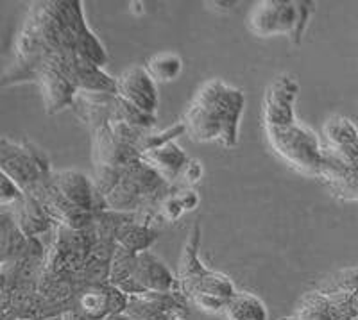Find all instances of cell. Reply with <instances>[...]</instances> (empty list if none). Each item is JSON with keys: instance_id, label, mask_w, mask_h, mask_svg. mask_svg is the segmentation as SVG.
I'll return each mask as SVG.
<instances>
[{"instance_id": "6da1fadb", "label": "cell", "mask_w": 358, "mask_h": 320, "mask_svg": "<svg viewBox=\"0 0 358 320\" xmlns=\"http://www.w3.org/2000/svg\"><path fill=\"white\" fill-rule=\"evenodd\" d=\"M244 111V94L219 79L204 82L185 115L183 129L194 142H217L235 147L238 122Z\"/></svg>"}, {"instance_id": "7a4b0ae2", "label": "cell", "mask_w": 358, "mask_h": 320, "mask_svg": "<svg viewBox=\"0 0 358 320\" xmlns=\"http://www.w3.org/2000/svg\"><path fill=\"white\" fill-rule=\"evenodd\" d=\"M312 9V2L265 0L252 8L249 15V29L262 38L273 36V34H287L297 43L308 24Z\"/></svg>"}, {"instance_id": "3957f363", "label": "cell", "mask_w": 358, "mask_h": 320, "mask_svg": "<svg viewBox=\"0 0 358 320\" xmlns=\"http://www.w3.org/2000/svg\"><path fill=\"white\" fill-rule=\"evenodd\" d=\"M271 142L274 143L276 150L287 161L301 168H317L321 166V154L317 150V140L308 131L301 127L287 126L280 129H268Z\"/></svg>"}, {"instance_id": "277c9868", "label": "cell", "mask_w": 358, "mask_h": 320, "mask_svg": "<svg viewBox=\"0 0 358 320\" xmlns=\"http://www.w3.org/2000/svg\"><path fill=\"white\" fill-rule=\"evenodd\" d=\"M115 85L122 101L147 115L155 113L158 106V94H156L155 79L145 68L131 66L115 81Z\"/></svg>"}, {"instance_id": "5b68a950", "label": "cell", "mask_w": 358, "mask_h": 320, "mask_svg": "<svg viewBox=\"0 0 358 320\" xmlns=\"http://www.w3.org/2000/svg\"><path fill=\"white\" fill-rule=\"evenodd\" d=\"M297 81L290 75H281L271 85L265 97V120L268 129L292 126L294 101L297 95Z\"/></svg>"}, {"instance_id": "8992f818", "label": "cell", "mask_w": 358, "mask_h": 320, "mask_svg": "<svg viewBox=\"0 0 358 320\" xmlns=\"http://www.w3.org/2000/svg\"><path fill=\"white\" fill-rule=\"evenodd\" d=\"M56 190L63 199L76 210L92 211L94 208L95 191L88 179L79 172H59L56 175Z\"/></svg>"}, {"instance_id": "52a82bcc", "label": "cell", "mask_w": 358, "mask_h": 320, "mask_svg": "<svg viewBox=\"0 0 358 320\" xmlns=\"http://www.w3.org/2000/svg\"><path fill=\"white\" fill-rule=\"evenodd\" d=\"M143 159L155 165L163 175H172V177L183 174L185 166L188 165V158L174 143H167V145H159L156 149H151L149 154H143Z\"/></svg>"}, {"instance_id": "ba28073f", "label": "cell", "mask_w": 358, "mask_h": 320, "mask_svg": "<svg viewBox=\"0 0 358 320\" xmlns=\"http://www.w3.org/2000/svg\"><path fill=\"white\" fill-rule=\"evenodd\" d=\"M145 70L155 82H171L183 72V59L174 52H162L147 61Z\"/></svg>"}, {"instance_id": "9c48e42d", "label": "cell", "mask_w": 358, "mask_h": 320, "mask_svg": "<svg viewBox=\"0 0 358 320\" xmlns=\"http://www.w3.org/2000/svg\"><path fill=\"white\" fill-rule=\"evenodd\" d=\"M226 315L229 320H265L264 304L249 293L229 297L226 304Z\"/></svg>"}, {"instance_id": "30bf717a", "label": "cell", "mask_w": 358, "mask_h": 320, "mask_svg": "<svg viewBox=\"0 0 358 320\" xmlns=\"http://www.w3.org/2000/svg\"><path fill=\"white\" fill-rule=\"evenodd\" d=\"M24 197L18 187L15 184L11 177H8L6 174H2V204H8V203H15V201H20Z\"/></svg>"}, {"instance_id": "8fae6325", "label": "cell", "mask_w": 358, "mask_h": 320, "mask_svg": "<svg viewBox=\"0 0 358 320\" xmlns=\"http://www.w3.org/2000/svg\"><path fill=\"white\" fill-rule=\"evenodd\" d=\"M201 175H203V165H201L199 161H188V165L185 166L183 170V179L188 182V184H194V182H197L201 179Z\"/></svg>"}, {"instance_id": "7c38bea8", "label": "cell", "mask_w": 358, "mask_h": 320, "mask_svg": "<svg viewBox=\"0 0 358 320\" xmlns=\"http://www.w3.org/2000/svg\"><path fill=\"white\" fill-rule=\"evenodd\" d=\"M178 197H179V201H181V204H183L185 211L196 210L197 204H199V195H197L194 190L181 191V194L178 195Z\"/></svg>"}]
</instances>
